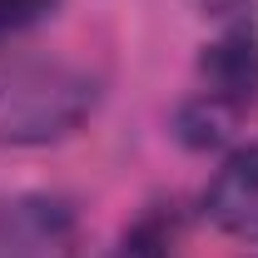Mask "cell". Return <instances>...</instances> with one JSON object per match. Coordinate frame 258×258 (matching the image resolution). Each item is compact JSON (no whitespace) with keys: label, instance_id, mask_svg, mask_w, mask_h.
<instances>
[{"label":"cell","instance_id":"cell-3","mask_svg":"<svg viewBox=\"0 0 258 258\" xmlns=\"http://www.w3.org/2000/svg\"><path fill=\"white\" fill-rule=\"evenodd\" d=\"M204 209H209V219L224 228V233H233V238H258V144L238 149L219 169V179L209 184Z\"/></svg>","mask_w":258,"mask_h":258},{"label":"cell","instance_id":"cell-1","mask_svg":"<svg viewBox=\"0 0 258 258\" xmlns=\"http://www.w3.org/2000/svg\"><path fill=\"white\" fill-rule=\"evenodd\" d=\"M95 104V80L60 60H5L0 64V139L50 144L80 124Z\"/></svg>","mask_w":258,"mask_h":258},{"label":"cell","instance_id":"cell-5","mask_svg":"<svg viewBox=\"0 0 258 258\" xmlns=\"http://www.w3.org/2000/svg\"><path fill=\"white\" fill-rule=\"evenodd\" d=\"M114 258H169V248H164L154 233H134V238H129Z\"/></svg>","mask_w":258,"mask_h":258},{"label":"cell","instance_id":"cell-4","mask_svg":"<svg viewBox=\"0 0 258 258\" xmlns=\"http://www.w3.org/2000/svg\"><path fill=\"white\" fill-rule=\"evenodd\" d=\"M55 5H60V0H0V40H10V35L40 25Z\"/></svg>","mask_w":258,"mask_h":258},{"label":"cell","instance_id":"cell-2","mask_svg":"<svg viewBox=\"0 0 258 258\" xmlns=\"http://www.w3.org/2000/svg\"><path fill=\"white\" fill-rule=\"evenodd\" d=\"M75 253V219L50 199H15L0 204V258H70Z\"/></svg>","mask_w":258,"mask_h":258}]
</instances>
